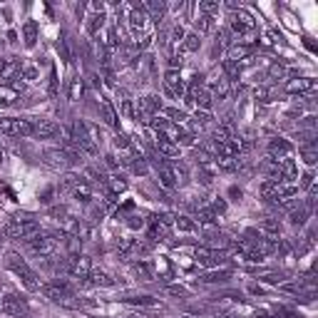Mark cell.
Returning a JSON list of instances; mask_svg holds the SVG:
<instances>
[{
  "label": "cell",
  "instance_id": "obj_1",
  "mask_svg": "<svg viewBox=\"0 0 318 318\" xmlns=\"http://www.w3.org/2000/svg\"><path fill=\"white\" fill-rule=\"evenodd\" d=\"M5 266L13 271V273H17L20 276V281H23V286L28 288V291H40V281H37V276H35V271L20 259V256L15 254V251H8L5 254Z\"/></svg>",
  "mask_w": 318,
  "mask_h": 318
},
{
  "label": "cell",
  "instance_id": "obj_2",
  "mask_svg": "<svg viewBox=\"0 0 318 318\" xmlns=\"http://www.w3.org/2000/svg\"><path fill=\"white\" fill-rule=\"evenodd\" d=\"M5 234L10 239H17V241H30L40 234V224L32 222V219H13V222H8L5 226Z\"/></svg>",
  "mask_w": 318,
  "mask_h": 318
},
{
  "label": "cell",
  "instance_id": "obj_3",
  "mask_svg": "<svg viewBox=\"0 0 318 318\" xmlns=\"http://www.w3.org/2000/svg\"><path fill=\"white\" fill-rule=\"evenodd\" d=\"M0 132L8 137H32L35 127L30 120H23V117H0Z\"/></svg>",
  "mask_w": 318,
  "mask_h": 318
},
{
  "label": "cell",
  "instance_id": "obj_4",
  "mask_svg": "<svg viewBox=\"0 0 318 318\" xmlns=\"http://www.w3.org/2000/svg\"><path fill=\"white\" fill-rule=\"evenodd\" d=\"M229 25H231L234 35H239V37H254V32H256V20H254V15H251V13H246V10H241V8L231 13Z\"/></svg>",
  "mask_w": 318,
  "mask_h": 318
},
{
  "label": "cell",
  "instance_id": "obj_5",
  "mask_svg": "<svg viewBox=\"0 0 318 318\" xmlns=\"http://www.w3.org/2000/svg\"><path fill=\"white\" fill-rule=\"evenodd\" d=\"M72 144L77 147L82 154L97 157V144H95V140L90 137V132H87V127H85V122H75V125H72Z\"/></svg>",
  "mask_w": 318,
  "mask_h": 318
},
{
  "label": "cell",
  "instance_id": "obj_6",
  "mask_svg": "<svg viewBox=\"0 0 318 318\" xmlns=\"http://www.w3.org/2000/svg\"><path fill=\"white\" fill-rule=\"evenodd\" d=\"M40 291L48 296L50 301H55V303H63V306H77V301H72V299H75L72 288H67L65 284H43Z\"/></svg>",
  "mask_w": 318,
  "mask_h": 318
},
{
  "label": "cell",
  "instance_id": "obj_7",
  "mask_svg": "<svg viewBox=\"0 0 318 318\" xmlns=\"http://www.w3.org/2000/svg\"><path fill=\"white\" fill-rule=\"evenodd\" d=\"M28 249L37 256H52L57 251V236L55 234H37L28 241Z\"/></svg>",
  "mask_w": 318,
  "mask_h": 318
},
{
  "label": "cell",
  "instance_id": "obj_8",
  "mask_svg": "<svg viewBox=\"0 0 318 318\" xmlns=\"http://www.w3.org/2000/svg\"><path fill=\"white\" fill-rule=\"evenodd\" d=\"M0 311L13 318H23L28 316V303L23 301L20 296H15V293H8V296L0 299Z\"/></svg>",
  "mask_w": 318,
  "mask_h": 318
},
{
  "label": "cell",
  "instance_id": "obj_9",
  "mask_svg": "<svg viewBox=\"0 0 318 318\" xmlns=\"http://www.w3.org/2000/svg\"><path fill=\"white\" fill-rule=\"evenodd\" d=\"M67 271H70L72 279H82V281H85V279L90 276V271H92L90 259H87V256H80V254H72L67 259Z\"/></svg>",
  "mask_w": 318,
  "mask_h": 318
},
{
  "label": "cell",
  "instance_id": "obj_10",
  "mask_svg": "<svg viewBox=\"0 0 318 318\" xmlns=\"http://www.w3.org/2000/svg\"><path fill=\"white\" fill-rule=\"evenodd\" d=\"M194 259H196L202 266H207V269H214V266H219V264L226 261L216 249H209V246H196V249H194Z\"/></svg>",
  "mask_w": 318,
  "mask_h": 318
},
{
  "label": "cell",
  "instance_id": "obj_11",
  "mask_svg": "<svg viewBox=\"0 0 318 318\" xmlns=\"http://www.w3.org/2000/svg\"><path fill=\"white\" fill-rule=\"evenodd\" d=\"M147 20H149V15H147V10H144L142 5H132L129 8V30H132V35H140V32L147 30Z\"/></svg>",
  "mask_w": 318,
  "mask_h": 318
},
{
  "label": "cell",
  "instance_id": "obj_12",
  "mask_svg": "<svg viewBox=\"0 0 318 318\" xmlns=\"http://www.w3.org/2000/svg\"><path fill=\"white\" fill-rule=\"evenodd\" d=\"M286 92H291V95H313V92H316V80H311V77L288 80Z\"/></svg>",
  "mask_w": 318,
  "mask_h": 318
},
{
  "label": "cell",
  "instance_id": "obj_13",
  "mask_svg": "<svg viewBox=\"0 0 318 318\" xmlns=\"http://www.w3.org/2000/svg\"><path fill=\"white\" fill-rule=\"evenodd\" d=\"M164 90H167V95L169 97H182L187 90H184V82H182V75H179V70H169L167 75H164Z\"/></svg>",
  "mask_w": 318,
  "mask_h": 318
},
{
  "label": "cell",
  "instance_id": "obj_14",
  "mask_svg": "<svg viewBox=\"0 0 318 318\" xmlns=\"http://www.w3.org/2000/svg\"><path fill=\"white\" fill-rule=\"evenodd\" d=\"M32 127H35V137L40 140H52L55 134H60V125L55 120H37Z\"/></svg>",
  "mask_w": 318,
  "mask_h": 318
},
{
  "label": "cell",
  "instance_id": "obj_15",
  "mask_svg": "<svg viewBox=\"0 0 318 318\" xmlns=\"http://www.w3.org/2000/svg\"><path fill=\"white\" fill-rule=\"evenodd\" d=\"M154 149H157L159 157L164 159H174L179 154V144H174L172 140H167L164 134H157V140H154Z\"/></svg>",
  "mask_w": 318,
  "mask_h": 318
},
{
  "label": "cell",
  "instance_id": "obj_16",
  "mask_svg": "<svg viewBox=\"0 0 318 318\" xmlns=\"http://www.w3.org/2000/svg\"><path fill=\"white\" fill-rule=\"evenodd\" d=\"M291 144L286 142V140H271V144H269V154H271V159L276 162V159H286L288 154H291Z\"/></svg>",
  "mask_w": 318,
  "mask_h": 318
},
{
  "label": "cell",
  "instance_id": "obj_17",
  "mask_svg": "<svg viewBox=\"0 0 318 318\" xmlns=\"http://www.w3.org/2000/svg\"><path fill=\"white\" fill-rule=\"evenodd\" d=\"M17 72H20V65L8 57V60H0V77L3 80H17Z\"/></svg>",
  "mask_w": 318,
  "mask_h": 318
},
{
  "label": "cell",
  "instance_id": "obj_18",
  "mask_svg": "<svg viewBox=\"0 0 318 318\" xmlns=\"http://www.w3.org/2000/svg\"><path fill=\"white\" fill-rule=\"evenodd\" d=\"M162 110V102L157 95H147L144 100H140V114H154Z\"/></svg>",
  "mask_w": 318,
  "mask_h": 318
},
{
  "label": "cell",
  "instance_id": "obj_19",
  "mask_svg": "<svg viewBox=\"0 0 318 318\" xmlns=\"http://www.w3.org/2000/svg\"><path fill=\"white\" fill-rule=\"evenodd\" d=\"M159 169V182H162V187L164 189H174L176 187V179H174V172H172V167L164 162L162 167H157Z\"/></svg>",
  "mask_w": 318,
  "mask_h": 318
},
{
  "label": "cell",
  "instance_id": "obj_20",
  "mask_svg": "<svg viewBox=\"0 0 318 318\" xmlns=\"http://www.w3.org/2000/svg\"><path fill=\"white\" fill-rule=\"evenodd\" d=\"M87 279H90V284H92V286H114V281L110 279V273H107V271L92 269Z\"/></svg>",
  "mask_w": 318,
  "mask_h": 318
},
{
  "label": "cell",
  "instance_id": "obj_21",
  "mask_svg": "<svg viewBox=\"0 0 318 318\" xmlns=\"http://www.w3.org/2000/svg\"><path fill=\"white\" fill-rule=\"evenodd\" d=\"M308 214H311V209L303 204V207H299V209H291L288 219H291V224H293V226H299V229H301L303 224H306V219H308Z\"/></svg>",
  "mask_w": 318,
  "mask_h": 318
},
{
  "label": "cell",
  "instance_id": "obj_22",
  "mask_svg": "<svg viewBox=\"0 0 318 318\" xmlns=\"http://www.w3.org/2000/svg\"><path fill=\"white\" fill-rule=\"evenodd\" d=\"M196 222L204 224V226H214L216 224V214L211 207H199L196 209Z\"/></svg>",
  "mask_w": 318,
  "mask_h": 318
},
{
  "label": "cell",
  "instance_id": "obj_23",
  "mask_svg": "<svg viewBox=\"0 0 318 318\" xmlns=\"http://www.w3.org/2000/svg\"><path fill=\"white\" fill-rule=\"evenodd\" d=\"M279 184H281V182H273V179H266V182L261 184V189H259V194H261L264 199H271V202H276V194H279Z\"/></svg>",
  "mask_w": 318,
  "mask_h": 318
},
{
  "label": "cell",
  "instance_id": "obj_24",
  "mask_svg": "<svg viewBox=\"0 0 318 318\" xmlns=\"http://www.w3.org/2000/svg\"><path fill=\"white\" fill-rule=\"evenodd\" d=\"M23 35H25V45L32 48V45L37 43V23H35V20H28V23L23 25Z\"/></svg>",
  "mask_w": 318,
  "mask_h": 318
},
{
  "label": "cell",
  "instance_id": "obj_25",
  "mask_svg": "<svg viewBox=\"0 0 318 318\" xmlns=\"http://www.w3.org/2000/svg\"><path fill=\"white\" fill-rule=\"evenodd\" d=\"M127 303H134V306H142V308H162V303L157 299H152V296H134V299H125Z\"/></svg>",
  "mask_w": 318,
  "mask_h": 318
},
{
  "label": "cell",
  "instance_id": "obj_26",
  "mask_svg": "<svg viewBox=\"0 0 318 318\" xmlns=\"http://www.w3.org/2000/svg\"><path fill=\"white\" fill-rule=\"evenodd\" d=\"M211 97H219V100H226L229 97V80L224 77H219L216 82H214V90H211Z\"/></svg>",
  "mask_w": 318,
  "mask_h": 318
},
{
  "label": "cell",
  "instance_id": "obj_27",
  "mask_svg": "<svg viewBox=\"0 0 318 318\" xmlns=\"http://www.w3.org/2000/svg\"><path fill=\"white\" fill-rule=\"evenodd\" d=\"M134 273H137L142 281H152V279H154V271H152V266H149L147 261H137V264H134Z\"/></svg>",
  "mask_w": 318,
  "mask_h": 318
},
{
  "label": "cell",
  "instance_id": "obj_28",
  "mask_svg": "<svg viewBox=\"0 0 318 318\" xmlns=\"http://www.w3.org/2000/svg\"><path fill=\"white\" fill-rule=\"evenodd\" d=\"M239 75H241V65L234 63V60H226L224 63V77L231 82V80H239Z\"/></svg>",
  "mask_w": 318,
  "mask_h": 318
},
{
  "label": "cell",
  "instance_id": "obj_29",
  "mask_svg": "<svg viewBox=\"0 0 318 318\" xmlns=\"http://www.w3.org/2000/svg\"><path fill=\"white\" fill-rule=\"evenodd\" d=\"M301 157H303V162H306L308 167H313V164H316V159H318L316 144H303V147H301Z\"/></svg>",
  "mask_w": 318,
  "mask_h": 318
},
{
  "label": "cell",
  "instance_id": "obj_30",
  "mask_svg": "<svg viewBox=\"0 0 318 318\" xmlns=\"http://www.w3.org/2000/svg\"><path fill=\"white\" fill-rule=\"evenodd\" d=\"M207 241L211 246H219V249H226V246H229V239H226V234H222V231H209Z\"/></svg>",
  "mask_w": 318,
  "mask_h": 318
},
{
  "label": "cell",
  "instance_id": "obj_31",
  "mask_svg": "<svg viewBox=\"0 0 318 318\" xmlns=\"http://www.w3.org/2000/svg\"><path fill=\"white\" fill-rule=\"evenodd\" d=\"M182 45H184V50H187V52H196V50H199V45H202V40H199V35H196V32H189V35H184Z\"/></svg>",
  "mask_w": 318,
  "mask_h": 318
},
{
  "label": "cell",
  "instance_id": "obj_32",
  "mask_svg": "<svg viewBox=\"0 0 318 318\" xmlns=\"http://www.w3.org/2000/svg\"><path fill=\"white\" fill-rule=\"evenodd\" d=\"M67 95H70V100H72V102H77L80 95H82V80H80V77H72V80H70Z\"/></svg>",
  "mask_w": 318,
  "mask_h": 318
},
{
  "label": "cell",
  "instance_id": "obj_33",
  "mask_svg": "<svg viewBox=\"0 0 318 318\" xmlns=\"http://www.w3.org/2000/svg\"><path fill=\"white\" fill-rule=\"evenodd\" d=\"M199 13L211 17L214 13H219V3H216V0H202V3H199Z\"/></svg>",
  "mask_w": 318,
  "mask_h": 318
},
{
  "label": "cell",
  "instance_id": "obj_34",
  "mask_svg": "<svg viewBox=\"0 0 318 318\" xmlns=\"http://www.w3.org/2000/svg\"><path fill=\"white\" fill-rule=\"evenodd\" d=\"M249 55H251V48H246V45H236V48H231V52H229V60L239 63V60H244V57H249Z\"/></svg>",
  "mask_w": 318,
  "mask_h": 318
},
{
  "label": "cell",
  "instance_id": "obj_35",
  "mask_svg": "<svg viewBox=\"0 0 318 318\" xmlns=\"http://www.w3.org/2000/svg\"><path fill=\"white\" fill-rule=\"evenodd\" d=\"M164 114H167L174 125H179V127H182V125H187V114H184V112H179V110H174V107L164 110Z\"/></svg>",
  "mask_w": 318,
  "mask_h": 318
},
{
  "label": "cell",
  "instance_id": "obj_36",
  "mask_svg": "<svg viewBox=\"0 0 318 318\" xmlns=\"http://www.w3.org/2000/svg\"><path fill=\"white\" fill-rule=\"evenodd\" d=\"M102 20H105V15H102V10H97V15L90 17V25H87V32L90 35H97V30L102 28Z\"/></svg>",
  "mask_w": 318,
  "mask_h": 318
},
{
  "label": "cell",
  "instance_id": "obj_37",
  "mask_svg": "<svg viewBox=\"0 0 318 318\" xmlns=\"http://www.w3.org/2000/svg\"><path fill=\"white\" fill-rule=\"evenodd\" d=\"M129 167H132V172H134V174H147V159L140 157V154L132 159V164H129Z\"/></svg>",
  "mask_w": 318,
  "mask_h": 318
},
{
  "label": "cell",
  "instance_id": "obj_38",
  "mask_svg": "<svg viewBox=\"0 0 318 318\" xmlns=\"http://www.w3.org/2000/svg\"><path fill=\"white\" fill-rule=\"evenodd\" d=\"M110 184H112V191H114V194H120V191H125L127 189V182H125V179H122V176H110Z\"/></svg>",
  "mask_w": 318,
  "mask_h": 318
},
{
  "label": "cell",
  "instance_id": "obj_39",
  "mask_svg": "<svg viewBox=\"0 0 318 318\" xmlns=\"http://www.w3.org/2000/svg\"><path fill=\"white\" fill-rule=\"evenodd\" d=\"M174 224L176 229H182V231H194V222H189V216H176Z\"/></svg>",
  "mask_w": 318,
  "mask_h": 318
},
{
  "label": "cell",
  "instance_id": "obj_40",
  "mask_svg": "<svg viewBox=\"0 0 318 318\" xmlns=\"http://www.w3.org/2000/svg\"><path fill=\"white\" fill-rule=\"evenodd\" d=\"M144 10H149V13H152V17H157V20H159V17L164 15V3H149Z\"/></svg>",
  "mask_w": 318,
  "mask_h": 318
},
{
  "label": "cell",
  "instance_id": "obj_41",
  "mask_svg": "<svg viewBox=\"0 0 318 318\" xmlns=\"http://www.w3.org/2000/svg\"><path fill=\"white\" fill-rule=\"evenodd\" d=\"M102 114H105V122H107V125H112V127L117 125V117H114V112H112V107L107 102H102Z\"/></svg>",
  "mask_w": 318,
  "mask_h": 318
},
{
  "label": "cell",
  "instance_id": "obj_42",
  "mask_svg": "<svg viewBox=\"0 0 318 318\" xmlns=\"http://www.w3.org/2000/svg\"><path fill=\"white\" fill-rule=\"evenodd\" d=\"M209 25H211V17H209V15H199V17H196V30H199V32H207ZM199 32H196V35H199Z\"/></svg>",
  "mask_w": 318,
  "mask_h": 318
},
{
  "label": "cell",
  "instance_id": "obj_43",
  "mask_svg": "<svg viewBox=\"0 0 318 318\" xmlns=\"http://www.w3.org/2000/svg\"><path fill=\"white\" fill-rule=\"evenodd\" d=\"M261 45H264V48H273V45H276L273 32H264V35H261Z\"/></svg>",
  "mask_w": 318,
  "mask_h": 318
},
{
  "label": "cell",
  "instance_id": "obj_44",
  "mask_svg": "<svg viewBox=\"0 0 318 318\" xmlns=\"http://www.w3.org/2000/svg\"><path fill=\"white\" fill-rule=\"evenodd\" d=\"M254 95H256V100H261V102H269V90H266V87H256Z\"/></svg>",
  "mask_w": 318,
  "mask_h": 318
},
{
  "label": "cell",
  "instance_id": "obj_45",
  "mask_svg": "<svg viewBox=\"0 0 318 318\" xmlns=\"http://www.w3.org/2000/svg\"><path fill=\"white\" fill-rule=\"evenodd\" d=\"M229 273L226 271H219V273H209V276H204V281H224Z\"/></svg>",
  "mask_w": 318,
  "mask_h": 318
},
{
  "label": "cell",
  "instance_id": "obj_46",
  "mask_svg": "<svg viewBox=\"0 0 318 318\" xmlns=\"http://www.w3.org/2000/svg\"><path fill=\"white\" fill-rule=\"evenodd\" d=\"M311 184H313V174H311V172H306V174L301 176V187H306V189H308Z\"/></svg>",
  "mask_w": 318,
  "mask_h": 318
},
{
  "label": "cell",
  "instance_id": "obj_47",
  "mask_svg": "<svg viewBox=\"0 0 318 318\" xmlns=\"http://www.w3.org/2000/svg\"><path fill=\"white\" fill-rule=\"evenodd\" d=\"M23 77H25V80H35V77H37V70H35V67H25V70H23Z\"/></svg>",
  "mask_w": 318,
  "mask_h": 318
},
{
  "label": "cell",
  "instance_id": "obj_48",
  "mask_svg": "<svg viewBox=\"0 0 318 318\" xmlns=\"http://www.w3.org/2000/svg\"><path fill=\"white\" fill-rule=\"evenodd\" d=\"M172 37H174V43H182V40H184V30L176 25L174 30H172Z\"/></svg>",
  "mask_w": 318,
  "mask_h": 318
},
{
  "label": "cell",
  "instance_id": "obj_49",
  "mask_svg": "<svg viewBox=\"0 0 318 318\" xmlns=\"http://www.w3.org/2000/svg\"><path fill=\"white\" fill-rule=\"evenodd\" d=\"M167 291H169L172 296H184V293H187V291H184L182 286H167Z\"/></svg>",
  "mask_w": 318,
  "mask_h": 318
},
{
  "label": "cell",
  "instance_id": "obj_50",
  "mask_svg": "<svg viewBox=\"0 0 318 318\" xmlns=\"http://www.w3.org/2000/svg\"><path fill=\"white\" fill-rule=\"evenodd\" d=\"M254 318H276L273 313H269V311H256Z\"/></svg>",
  "mask_w": 318,
  "mask_h": 318
},
{
  "label": "cell",
  "instance_id": "obj_51",
  "mask_svg": "<svg viewBox=\"0 0 318 318\" xmlns=\"http://www.w3.org/2000/svg\"><path fill=\"white\" fill-rule=\"evenodd\" d=\"M222 318H236V316H234V313H224Z\"/></svg>",
  "mask_w": 318,
  "mask_h": 318
},
{
  "label": "cell",
  "instance_id": "obj_52",
  "mask_svg": "<svg viewBox=\"0 0 318 318\" xmlns=\"http://www.w3.org/2000/svg\"><path fill=\"white\" fill-rule=\"evenodd\" d=\"M127 318H144L142 313H140V316H137V313H132V316H127Z\"/></svg>",
  "mask_w": 318,
  "mask_h": 318
},
{
  "label": "cell",
  "instance_id": "obj_53",
  "mask_svg": "<svg viewBox=\"0 0 318 318\" xmlns=\"http://www.w3.org/2000/svg\"><path fill=\"white\" fill-rule=\"evenodd\" d=\"M0 162H3V149H0Z\"/></svg>",
  "mask_w": 318,
  "mask_h": 318
},
{
  "label": "cell",
  "instance_id": "obj_54",
  "mask_svg": "<svg viewBox=\"0 0 318 318\" xmlns=\"http://www.w3.org/2000/svg\"><path fill=\"white\" fill-rule=\"evenodd\" d=\"M3 105H5V102H3V100H0V107H3Z\"/></svg>",
  "mask_w": 318,
  "mask_h": 318
},
{
  "label": "cell",
  "instance_id": "obj_55",
  "mask_svg": "<svg viewBox=\"0 0 318 318\" xmlns=\"http://www.w3.org/2000/svg\"><path fill=\"white\" fill-rule=\"evenodd\" d=\"M0 244H3V234H0Z\"/></svg>",
  "mask_w": 318,
  "mask_h": 318
}]
</instances>
